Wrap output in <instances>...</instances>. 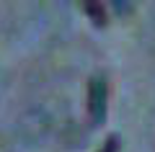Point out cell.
<instances>
[{"label": "cell", "instance_id": "obj_1", "mask_svg": "<svg viewBox=\"0 0 155 152\" xmlns=\"http://www.w3.org/2000/svg\"><path fill=\"white\" fill-rule=\"evenodd\" d=\"M106 98H109V85L104 77H93L88 82V111L96 124H104L106 119Z\"/></svg>", "mask_w": 155, "mask_h": 152}, {"label": "cell", "instance_id": "obj_2", "mask_svg": "<svg viewBox=\"0 0 155 152\" xmlns=\"http://www.w3.org/2000/svg\"><path fill=\"white\" fill-rule=\"evenodd\" d=\"M83 8H85V13H88V16L93 18V21L98 23V26H104V23H106V11L98 5V3H85Z\"/></svg>", "mask_w": 155, "mask_h": 152}, {"label": "cell", "instance_id": "obj_3", "mask_svg": "<svg viewBox=\"0 0 155 152\" xmlns=\"http://www.w3.org/2000/svg\"><path fill=\"white\" fill-rule=\"evenodd\" d=\"M116 150H119V137H109L101 147V152H116Z\"/></svg>", "mask_w": 155, "mask_h": 152}]
</instances>
